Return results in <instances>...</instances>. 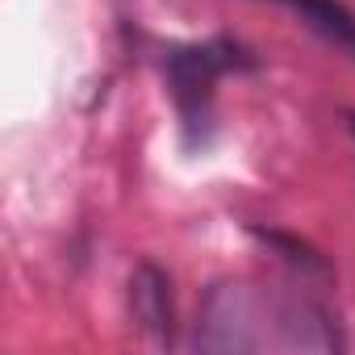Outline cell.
<instances>
[{"instance_id":"6da1fadb","label":"cell","mask_w":355,"mask_h":355,"mask_svg":"<svg viewBox=\"0 0 355 355\" xmlns=\"http://www.w3.org/2000/svg\"><path fill=\"white\" fill-rule=\"evenodd\" d=\"M159 67L175 109L180 150L209 155V146L218 142V80L259 71L255 51L230 34H214L205 42H167L159 51Z\"/></svg>"},{"instance_id":"7a4b0ae2","label":"cell","mask_w":355,"mask_h":355,"mask_svg":"<svg viewBox=\"0 0 355 355\" xmlns=\"http://www.w3.org/2000/svg\"><path fill=\"white\" fill-rule=\"evenodd\" d=\"M193 347L209 355H247L268 351V293L251 288L247 280H214L201 293L197 322H193Z\"/></svg>"},{"instance_id":"3957f363","label":"cell","mask_w":355,"mask_h":355,"mask_svg":"<svg viewBox=\"0 0 355 355\" xmlns=\"http://www.w3.org/2000/svg\"><path fill=\"white\" fill-rule=\"evenodd\" d=\"M318 288L322 284L301 280V288L268 293V334L276 351H318V355L347 351V330L338 322V309Z\"/></svg>"},{"instance_id":"277c9868","label":"cell","mask_w":355,"mask_h":355,"mask_svg":"<svg viewBox=\"0 0 355 355\" xmlns=\"http://www.w3.org/2000/svg\"><path fill=\"white\" fill-rule=\"evenodd\" d=\"M125 301H130V318L138 326V334L150 347L171 351L180 343V322H175V293H171V276L163 263L155 259H138L130 268V284H125Z\"/></svg>"},{"instance_id":"5b68a950","label":"cell","mask_w":355,"mask_h":355,"mask_svg":"<svg viewBox=\"0 0 355 355\" xmlns=\"http://www.w3.org/2000/svg\"><path fill=\"white\" fill-rule=\"evenodd\" d=\"M272 5H284L288 13H297L313 38H322L326 46H334L338 55L355 63V9L351 5H343V0H272Z\"/></svg>"},{"instance_id":"8992f818","label":"cell","mask_w":355,"mask_h":355,"mask_svg":"<svg viewBox=\"0 0 355 355\" xmlns=\"http://www.w3.org/2000/svg\"><path fill=\"white\" fill-rule=\"evenodd\" d=\"M247 234L259 243V247H268L297 280H313V284H330L334 280V268H330V259L313 247V243H305L301 234H293V230H280V226H259V222H251L247 226Z\"/></svg>"},{"instance_id":"52a82bcc","label":"cell","mask_w":355,"mask_h":355,"mask_svg":"<svg viewBox=\"0 0 355 355\" xmlns=\"http://www.w3.org/2000/svg\"><path fill=\"white\" fill-rule=\"evenodd\" d=\"M347 130H351V138H355V109H347Z\"/></svg>"}]
</instances>
